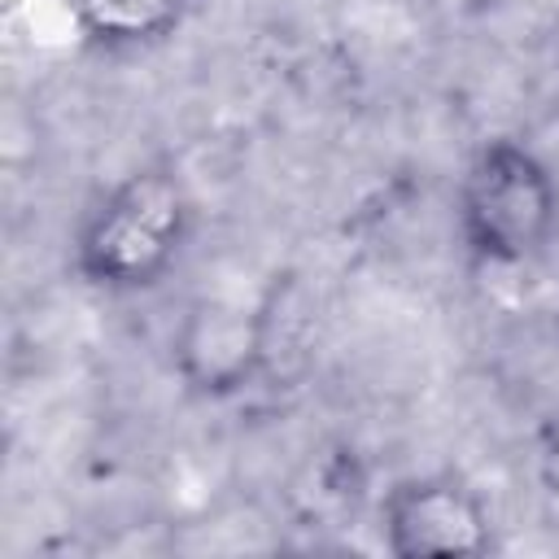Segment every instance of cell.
<instances>
[{
	"mask_svg": "<svg viewBox=\"0 0 559 559\" xmlns=\"http://www.w3.org/2000/svg\"><path fill=\"white\" fill-rule=\"evenodd\" d=\"M192 236V197L175 166H140L109 183L74 227L70 266L87 288L131 297L157 288Z\"/></svg>",
	"mask_w": 559,
	"mask_h": 559,
	"instance_id": "obj_1",
	"label": "cell"
},
{
	"mask_svg": "<svg viewBox=\"0 0 559 559\" xmlns=\"http://www.w3.org/2000/svg\"><path fill=\"white\" fill-rule=\"evenodd\" d=\"M459 240L480 266H524L559 231V183L520 140H489L472 153L454 197Z\"/></svg>",
	"mask_w": 559,
	"mask_h": 559,
	"instance_id": "obj_2",
	"label": "cell"
},
{
	"mask_svg": "<svg viewBox=\"0 0 559 559\" xmlns=\"http://www.w3.org/2000/svg\"><path fill=\"white\" fill-rule=\"evenodd\" d=\"M271 349V306L231 293H201L170 328V367L192 397H236L249 389Z\"/></svg>",
	"mask_w": 559,
	"mask_h": 559,
	"instance_id": "obj_3",
	"label": "cell"
},
{
	"mask_svg": "<svg viewBox=\"0 0 559 559\" xmlns=\"http://www.w3.org/2000/svg\"><path fill=\"white\" fill-rule=\"evenodd\" d=\"M380 542L397 559H476L493 546V515L459 476H406L380 502Z\"/></svg>",
	"mask_w": 559,
	"mask_h": 559,
	"instance_id": "obj_4",
	"label": "cell"
},
{
	"mask_svg": "<svg viewBox=\"0 0 559 559\" xmlns=\"http://www.w3.org/2000/svg\"><path fill=\"white\" fill-rule=\"evenodd\" d=\"M188 9L192 0H66L74 31L105 52L166 44L183 26Z\"/></svg>",
	"mask_w": 559,
	"mask_h": 559,
	"instance_id": "obj_5",
	"label": "cell"
}]
</instances>
